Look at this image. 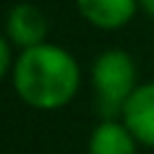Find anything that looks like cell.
<instances>
[{
    "instance_id": "1",
    "label": "cell",
    "mask_w": 154,
    "mask_h": 154,
    "mask_svg": "<svg viewBox=\"0 0 154 154\" xmlns=\"http://www.w3.org/2000/svg\"><path fill=\"white\" fill-rule=\"evenodd\" d=\"M79 84V70L72 55L58 46L38 43L24 48L14 67V89L36 108L65 106Z\"/></svg>"
},
{
    "instance_id": "2",
    "label": "cell",
    "mask_w": 154,
    "mask_h": 154,
    "mask_svg": "<svg viewBox=\"0 0 154 154\" xmlns=\"http://www.w3.org/2000/svg\"><path fill=\"white\" fill-rule=\"evenodd\" d=\"M94 87L99 91V108L113 116L125 106L135 91V65L123 51H106L94 63Z\"/></svg>"
},
{
    "instance_id": "3",
    "label": "cell",
    "mask_w": 154,
    "mask_h": 154,
    "mask_svg": "<svg viewBox=\"0 0 154 154\" xmlns=\"http://www.w3.org/2000/svg\"><path fill=\"white\" fill-rule=\"evenodd\" d=\"M125 128L135 140L154 147V84L137 87L123 106Z\"/></svg>"
},
{
    "instance_id": "4",
    "label": "cell",
    "mask_w": 154,
    "mask_h": 154,
    "mask_svg": "<svg viewBox=\"0 0 154 154\" xmlns=\"http://www.w3.org/2000/svg\"><path fill=\"white\" fill-rule=\"evenodd\" d=\"M46 29H48L46 26V17L34 5H14L12 12H10V17H7L10 38L17 46H24V48L43 43Z\"/></svg>"
},
{
    "instance_id": "5",
    "label": "cell",
    "mask_w": 154,
    "mask_h": 154,
    "mask_svg": "<svg viewBox=\"0 0 154 154\" xmlns=\"http://www.w3.org/2000/svg\"><path fill=\"white\" fill-rule=\"evenodd\" d=\"M79 12L101 29H118L130 22L135 0H77Z\"/></svg>"
},
{
    "instance_id": "6",
    "label": "cell",
    "mask_w": 154,
    "mask_h": 154,
    "mask_svg": "<svg viewBox=\"0 0 154 154\" xmlns=\"http://www.w3.org/2000/svg\"><path fill=\"white\" fill-rule=\"evenodd\" d=\"M89 154H135V137L128 128L103 120L91 132Z\"/></svg>"
},
{
    "instance_id": "7",
    "label": "cell",
    "mask_w": 154,
    "mask_h": 154,
    "mask_svg": "<svg viewBox=\"0 0 154 154\" xmlns=\"http://www.w3.org/2000/svg\"><path fill=\"white\" fill-rule=\"evenodd\" d=\"M7 65H10V48H7V43L0 38V77L5 75Z\"/></svg>"
},
{
    "instance_id": "8",
    "label": "cell",
    "mask_w": 154,
    "mask_h": 154,
    "mask_svg": "<svg viewBox=\"0 0 154 154\" xmlns=\"http://www.w3.org/2000/svg\"><path fill=\"white\" fill-rule=\"evenodd\" d=\"M137 2L144 7V12H147V14H152V17H154V0H137Z\"/></svg>"
}]
</instances>
